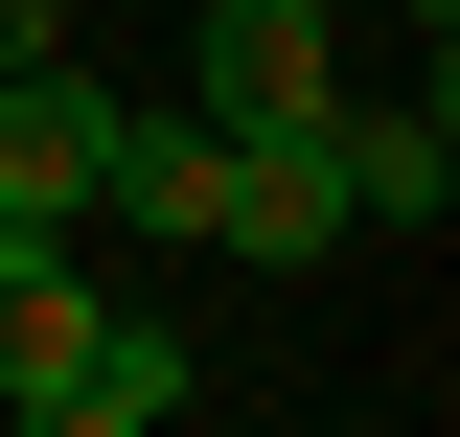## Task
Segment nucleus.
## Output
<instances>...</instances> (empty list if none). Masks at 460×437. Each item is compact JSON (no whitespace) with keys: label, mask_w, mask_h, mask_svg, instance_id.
I'll return each mask as SVG.
<instances>
[{"label":"nucleus","mask_w":460,"mask_h":437,"mask_svg":"<svg viewBox=\"0 0 460 437\" xmlns=\"http://www.w3.org/2000/svg\"><path fill=\"white\" fill-rule=\"evenodd\" d=\"M93 323H115V299H93V254H69V230H0V415L93 369Z\"/></svg>","instance_id":"5"},{"label":"nucleus","mask_w":460,"mask_h":437,"mask_svg":"<svg viewBox=\"0 0 460 437\" xmlns=\"http://www.w3.org/2000/svg\"><path fill=\"white\" fill-rule=\"evenodd\" d=\"M23 47H69V0H0V69H23Z\"/></svg>","instance_id":"7"},{"label":"nucleus","mask_w":460,"mask_h":437,"mask_svg":"<svg viewBox=\"0 0 460 437\" xmlns=\"http://www.w3.org/2000/svg\"><path fill=\"white\" fill-rule=\"evenodd\" d=\"M93 208H115V230H162V254H208V115H115Z\"/></svg>","instance_id":"6"},{"label":"nucleus","mask_w":460,"mask_h":437,"mask_svg":"<svg viewBox=\"0 0 460 437\" xmlns=\"http://www.w3.org/2000/svg\"><path fill=\"white\" fill-rule=\"evenodd\" d=\"M323 162H345V230H438V208H460V115H438V69H414V93H368V69H345Z\"/></svg>","instance_id":"3"},{"label":"nucleus","mask_w":460,"mask_h":437,"mask_svg":"<svg viewBox=\"0 0 460 437\" xmlns=\"http://www.w3.org/2000/svg\"><path fill=\"white\" fill-rule=\"evenodd\" d=\"M184 115L208 138H323L345 115V23L323 0H184Z\"/></svg>","instance_id":"1"},{"label":"nucleus","mask_w":460,"mask_h":437,"mask_svg":"<svg viewBox=\"0 0 460 437\" xmlns=\"http://www.w3.org/2000/svg\"><path fill=\"white\" fill-rule=\"evenodd\" d=\"M93 162H115V69L23 47L0 69V230H93Z\"/></svg>","instance_id":"2"},{"label":"nucleus","mask_w":460,"mask_h":437,"mask_svg":"<svg viewBox=\"0 0 460 437\" xmlns=\"http://www.w3.org/2000/svg\"><path fill=\"white\" fill-rule=\"evenodd\" d=\"M208 254H253V276L345 254V162L323 138H208Z\"/></svg>","instance_id":"4"},{"label":"nucleus","mask_w":460,"mask_h":437,"mask_svg":"<svg viewBox=\"0 0 460 437\" xmlns=\"http://www.w3.org/2000/svg\"><path fill=\"white\" fill-rule=\"evenodd\" d=\"M392 23H414V47H438V23H460V0H392Z\"/></svg>","instance_id":"8"}]
</instances>
